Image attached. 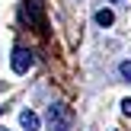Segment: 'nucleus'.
<instances>
[{
    "mask_svg": "<svg viewBox=\"0 0 131 131\" xmlns=\"http://www.w3.org/2000/svg\"><path fill=\"white\" fill-rule=\"evenodd\" d=\"M19 16L26 19L29 26H35L38 32H45V3L42 0H23V6H19Z\"/></svg>",
    "mask_w": 131,
    "mask_h": 131,
    "instance_id": "1",
    "label": "nucleus"
},
{
    "mask_svg": "<svg viewBox=\"0 0 131 131\" xmlns=\"http://www.w3.org/2000/svg\"><path fill=\"white\" fill-rule=\"evenodd\" d=\"M10 64H13V70H16V74H29L32 64H35V54H32L29 48H13Z\"/></svg>",
    "mask_w": 131,
    "mask_h": 131,
    "instance_id": "2",
    "label": "nucleus"
},
{
    "mask_svg": "<svg viewBox=\"0 0 131 131\" xmlns=\"http://www.w3.org/2000/svg\"><path fill=\"white\" fill-rule=\"evenodd\" d=\"M19 125L26 131H38V115L32 112V109H23V112H19Z\"/></svg>",
    "mask_w": 131,
    "mask_h": 131,
    "instance_id": "3",
    "label": "nucleus"
},
{
    "mask_svg": "<svg viewBox=\"0 0 131 131\" xmlns=\"http://www.w3.org/2000/svg\"><path fill=\"white\" fill-rule=\"evenodd\" d=\"M96 23H99L102 29H106V26H112V23H115V16H112V10H99V13H96Z\"/></svg>",
    "mask_w": 131,
    "mask_h": 131,
    "instance_id": "4",
    "label": "nucleus"
},
{
    "mask_svg": "<svg viewBox=\"0 0 131 131\" xmlns=\"http://www.w3.org/2000/svg\"><path fill=\"white\" fill-rule=\"evenodd\" d=\"M118 74H122V80H128V83H131V61H122Z\"/></svg>",
    "mask_w": 131,
    "mask_h": 131,
    "instance_id": "5",
    "label": "nucleus"
},
{
    "mask_svg": "<svg viewBox=\"0 0 131 131\" xmlns=\"http://www.w3.org/2000/svg\"><path fill=\"white\" fill-rule=\"evenodd\" d=\"M122 112H125V115H131V99H125V102H122Z\"/></svg>",
    "mask_w": 131,
    "mask_h": 131,
    "instance_id": "6",
    "label": "nucleus"
},
{
    "mask_svg": "<svg viewBox=\"0 0 131 131\" xmlns=\"http://www.w3.org/2000/svg\"><path fill=\"white\" fill-rule=\"evenodd\" d=\"M112 3H125V0H112Z\"/></svg>",
    "mask_w": 131,
    "mask_h": 131,
    "instance_id": "7",
    "label": "nucleus"
},
{
    "mask_svg": "<svg viewBox=\"0 0 131 131\" xmlns=\"http://www.w3.org/2000/svg\"><path fill=\"white\" fill-rule=\"evenodd\" d=\"M0 131H6V128H0Z\"/></svg>",
    "mask_w": 131,
    "mask_h": 131,
    "instance_id": "8",
    "label": "nucleus"
}]
</instances>
